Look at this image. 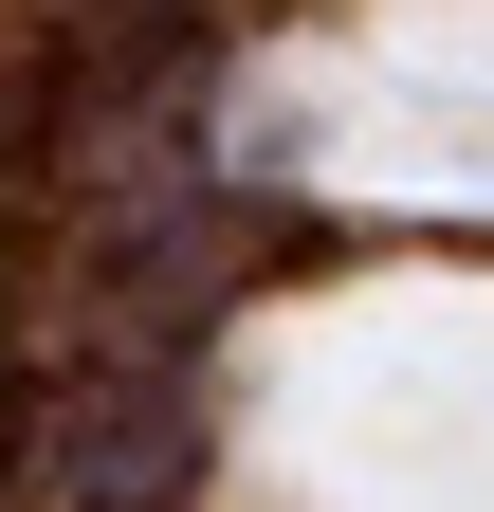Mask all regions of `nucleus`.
I'll use <instances>...</instances> for the list:
<instances>
[{"label": "nucleus", "instance_id": "nucleus-1", "mask_svg": "<svg viewBox=\"0 0 494 512\" xmlns=\"http://www.w3.org/2000/svg\"><path fill=\"white\" fill-rule=\"evenodd\" d=\"M275 512H494V275H366L257 348Z\"/></svg>", "mask_w": 494, "mask_h": 512}, {"label": "nucleus", "instance_id": "nucleus-2", "mask_svg": "<svg viewBox=\"0 0 494 512\" xmlns=\"http://www.w3.org/2000/svg\"><path fill=\"white\" fill-rule=\"evenodd\" d=\"M275 110L348 202H494V0H348Z\"/></svg>", "mask_w": 494, "mask_h": 512}]
</instances>
